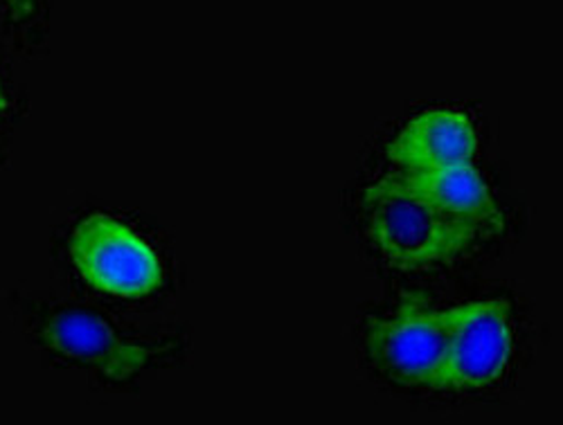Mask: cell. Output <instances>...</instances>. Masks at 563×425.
Instances as JSON below:
<instances>
[{
  "instance_id": "obj_1",
  "label": "cell",
  "mask_w": 563,
  "mask_h": 425,
  "mask_svg": "<svg viewBox=\"0 0 563 425\" xmlns=\"http://www.w3.org/2000/svg\"><path fill=\"white\" fill-rule=\"evenodd\" d=\"M361 208L374 250L386 264L406 272L453 264L483 236L472 223L433 210L386 176L363 189Z\"/></svg>"
},
{
  "instance_id": "obj_7",
  "label": "cell",
  "mask_w": 563,
  "mask_h": 425,
  "mask_svg": "<svg viewBox=\"0 0 563 425\" xmlns=\"http://www.w3.org/2000/svg\"><path fill=\"white\" fill-rule=\"evenodd\" d=\"M386 178L433 210L472 223L483 232V236L498 230L503 223L500 210L474 163L417 171L395 169Z\"/></svg>"
},
{
  "instance_id": "obj_9",
  "label": "cell",
  "mask_w": 563,
  "mask_h": 425,
  "mask_svg": "<svg viewBox=\"0 0 563 425\" xmlns=\"http://www.w3.org/2000/svg\"><path fill=\"white\" fill-rule=\"evenodd\" d=\"M0 111H3V92H0Z\"/></svg>"
},
{
  "instance_id": "obj_2",
  "label": "cell",
  "mask_w": 563,
  "mask_h": 425,
  "mask_svg": "<svg viewBox=\"0 0 563 425\" xmlns=\"http://www.w3.org/2000/svg\"><path fill=\"white\" fill-rule=\"evenodd\" d=\"M36 338L53 356L96 371L111 383H126L145 369L174 360L183 347L176 336L126 334L102 313L75 304L43 311L36 322Z\"/></svg>"
},
{
  "instance_id": "obj_6",
  "label": "cell",
  "mask_w": 563,
  "mask_h": 425,
  "mask_svg": "<svg viewBox=\"0 0 563 425\" xmlns=\"http://www.w3.org/2000/svg\"><path fill=\"white\" fill-rule=\"evenodd\" d=\"M476 152L478 133L472 118L451 107L421 111L386 147L390 165L404 171L474 163Z\"/></svg>"
},
{
  "instance_id": "obj_3",
  "label": "cell",
  "mask_w": 563,
  "mask_h": 425,
  "mask_svg": "<svg viewBox=\"0 0 563 425\" xmlns=\"http://www.w3.org/2000/svg\"><path fill=\"white\" fill-rule=\"evenodd\" d=\"M68 255L79 277L100 293L120 300L154 295L165 279L156 250L109 214H90L75 225Z\"/></svg>"
},
{
  "instance_id": "obj_8",
  "label": "cell",
  "mask_w": 563,
  "mask_h": 425,
  "mask_svg": "<svg viewBox=\"0 0 563 425\" xmlns=\"http://www.w3.org/2000/svg\"><path fill=\"white\" fill-rule=\"evenodd\" d=\"M3 3L16 14V16H32L34 0H3Z\"/></svg>"
},
{
  "instance_id": "obj_5",
  "label": "cell",
  "mask_w": 563,
  "mask_h": 425,
  "mask_svg": "<svg viewBox=\"0 0 563 425\" xmlns=\"http://www.w3.org/2000/svg\"><path fill=\"white\" fill-rule=\"evenodd\" d=\"M514 356V322L505 300L462 304L438 373L435 392H481L503 381Z\"/></svg>"
},
{
  "instance_id": "obj_4",
  "label": "cell",
  "mask_w": 563,
  "mask_h": 425,
  "mask_svg": "<svg viewBox=\"0 0 563 425\" xmlns=\"http://www.w3.org/2000/svg\"><path fill=\"white\" fill-rule=\"evenodd\" d=\"M460 315L462 304L429 311L419 300H408L386 317L367 320V362L395 385L431 390Z\"/></svg>"
}]
</instances>
